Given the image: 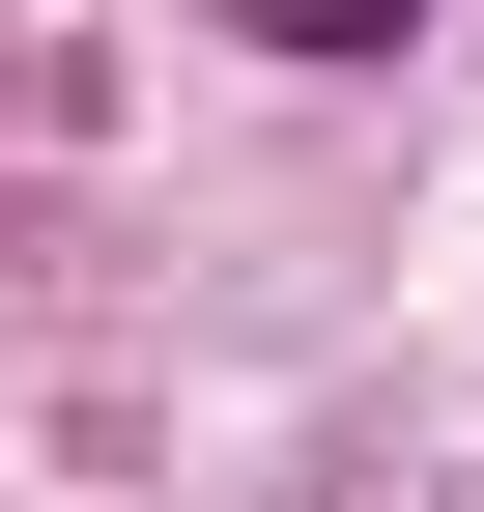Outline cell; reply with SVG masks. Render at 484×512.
<instances>
[{
	"instance_id": "1",
	"label": "cell",
	"mask_w": 484,
	"mask_h": 512,
	"mask_svg": "<svg viewBox=\"0 0 484 512\" xmlns=\"http://www.w3.org/2000/svg\"><path fill=\"white\" fill-rule=\"evenodd\" d=\"M200 29H257V57H399L428 0H200Z\"/></svg>"
}]
</instances>
